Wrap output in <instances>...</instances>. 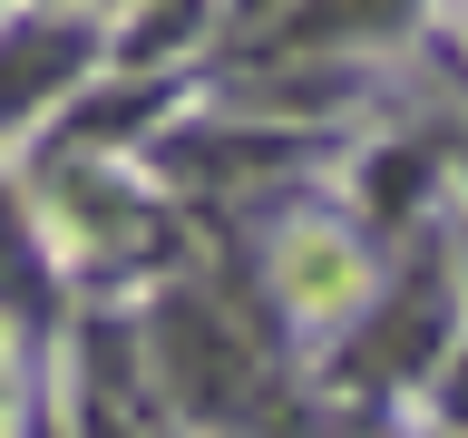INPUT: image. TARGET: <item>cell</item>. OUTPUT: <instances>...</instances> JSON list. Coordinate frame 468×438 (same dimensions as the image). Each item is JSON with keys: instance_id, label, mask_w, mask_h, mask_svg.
I'll return each mask as SVG.
<instances>
[{"instance_id": "2", "label": "cell", "mask_w": 468, "mask_h": 438, "mask_svg": "<svg viewBox=\"0 0 468 438\" xmlns=\"http://www.w3.org/2000/svg\"><path fill=\"white\" fill-rule=\"evenodd\" d=\"M88 68V39L79 29H10V117L49 108L58 78H79Z\"/></svg>"}, {"instance_id": "1", "label": "cell", "mask_w": 468, "mask_h": 438, "mask_svg": "<svg viewBox=\"0 0 468 438\" xmlns=\"http://www.w3.org/2000/svg\"><path fill=\"white\" fill-rule=\"evenodd\" d=\"M430 341H439V283H420V292H390V312L361 331V370L371 380H400V370H430Z\"/></svg>"}, {"instance_id": "3", "label": "cell", "mask_w": 468, "mask_h": 438, "mask_svg": "<svg viewBox=\"0 0 468 438\" xmlns=\"http://www.w3.org/2000/svg\"><path fill=\"white\" fill-rule=\"evenodd\" d=\"M439 419H449V429H468V341L449 350V370H439Z\"/></svg>"}]
</instances>
